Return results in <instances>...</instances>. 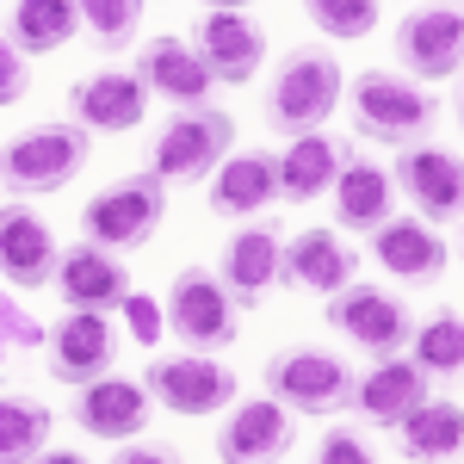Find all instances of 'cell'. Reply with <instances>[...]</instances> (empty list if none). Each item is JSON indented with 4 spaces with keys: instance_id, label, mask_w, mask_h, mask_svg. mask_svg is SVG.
I'll return each mask as SVG.
<instances>
[{
    "instance_id": "cell-1",
    "label": "cell",
    "mask_w": 464,
    "mask_h": 464,
    "mask_svg": "<svg viewBox=\"0 0 464 464\" xmlns=\"http://www.w3.org/2000/svg\"><path fill=\"white\" fill-rule=\"evenodd\" d=\"M440 124V100L415 74H391V69H365L353 81V130L378 149H415L433 137Z\"/></svg>"
},
{
    "instance_id": "cell-2",
    "label": "cell",
    "mask_w": 464,
    "mask_h": 464,
    "mask_svg": "<svg viewBox=\"0 0 464 464\" xmlns=\"http://www.w3.org/2000/svg\"><path fill=\"white\" fill-rule=\"evenodd\" d=\"M93 155V130L87 124H32L19 130L6 155H0V179H6V198H44V192H63Z\"/></svg>"
},
{
    "instance_id": "cell-3",
    "label": "cell",
    "mask_w": 464,
    "mask_h": 464,
    "mask_svg": "<svg viewBox=\"0 0 464 464\" xmlns=\"http://www.w3.org/2000/svg\"><path fill=\"white\" fill-rule=\"evenodd\" d=\"M334 106H341V63H334V50H316V44L291 50L273 69V81H266V124L279 137L316 130Z\"/></svg>"
},
{
    "instance_id": "cell-4",
    "label": "cell",
    "mask_w": 464,
    "mask_h": 464,
    "mask_svg": "<svg viewBox=\"0 0 464 464\" xmlns=\"http://www.w3.org/2000/svg\"><path fill=\"white\" fill-rule=\"evenodd\" d=\"M161 217H168V179L149 168V174H124L111 186H100L81 205V236L124 254V248H143L149 236L161 229Z\"/></svg>"
},
{
    "instance_id": "cell-5",
    "label": "cell",
    "mask_w": 464,
    "mask_h": 464,
    "mask_svg": "<svg viewBox=\"0 0 464 464\" xmlns=\"http://www.w3.org/2000/svg\"><path fill=\"white\" fill-rule=\"evenodd\" d=\"M168 328H174L179 347H198V353L236 347V334H242V304H236V291L223 285V273L186 266L174 285H168Z\"/></svg>"
},
{
    "instance_id": "cell-6",
    "label": "cell",
    "mask_w": 464,
    "mask_h": 464,
    "mask_svg": "<svg viewBox=\"0 0 464 464\" xmlns=\"http://www.w3.org/2000/svg\"><path fill=\"white\" fill-rule=\"evenodd\" d=\"M260 384H266V396H279L297 415H334V409L353 402V372H347V359L322 353V347H279V353L266 359Z\"/></svg>"
},
{
    "instance_id": "cell-7",
    "label": "cell",
    "mask_w": 464,
    "mask_h": 464,
    "mask_svg": "<svg viewBox=\"0 0 464 464\" xmlns=\"http://www.w3.org/2000/svg\"><path fill=\"white\" fill-rule=\"evenodd\" d=\"M236 149V118L223 106H186L168 118V130L149 149V168L161 179H205Z\"/></svg>"
},
{
    "instance_id": "cell-8",
    "label": "cell",
    "mask_w": 464,
    "mask_h": 464,
    "mask_svg": "<svg viewBox=\"0 0 464 464\" xmlns=\"http://www.w3.org/2000/svg\"><path fill=\"white\" fill-rule=\"evenodd\" d=\"M328 322H334V334H347L372 359H396V353H409V341H415L409 304L384 285H365V279H353V285H341L328 297Z\"/></svg>"
},
{
    "instance_id": "cell-9",
    "label": "cell",
    "mask_w": 464,
    "mask_h": 464,
    "mask_svg": "<svg viewBox=\"0 0 464 464\" xmlns=\"http://www.w3.org/2000/svg\"><path fill=\"white\" fill-rule=\"evenodd\" d=\"M149 396L161 402V409H174V415H217V409H229L236 402V372L211 353H155L143 372Z\"/></svg>"
},
{
    "instance_id": "cell-10",
    "label": "cell",
    "mask_w": 464,
    "mask_h": 464,
    "mask_svg": "<svg viewBox=\"0 0 464 464\" xmlns=\"http://www.w3.org/2000/svg\"><path fill=\"white\" fill-rule=\"evenodd\" d=\"M396 63L415 81H452L464 69V6L459 0H433L415 6L396 25Z\"/></svg>"
},
{
    "instance_id": "cell-11",
    "label": "cell",
    "mask_w": 464,
    "mask_h": 464,
    "mask_svg": "<svg viewBox=\"0 0 464 464\" xmlns=\"http://www.w3.org/2000/svg\"><path fill=\"white\" fill-rule=\"evenodd\" d=\"M391 174H396V192L415 198V217H428L433 229L464 217V155H452L440 143H415V149H396Z\"/></svg>"
},
{
    "instance_id": "cell-12",
    "label": "cell",
    "mask_w": 464,
    "mask_h": 464,
    "mask_svg": "<svg viewBox=\"0 0 464 464\" xmlns=\"http://www.w3.org/2000/svg\"><path fill=\"white\" fill-rule=\"evenodd\" d=\"M111 359H118V341H111V316L106 310H63L56 328H50V341H44V365H50V378L56 384H93V378H106Z\"/></svg>"
},
{
    "instance_id": "cell-13",
    "label": "cell",
    "mask_w": 464,
    "mask_h": 464,
    "mask_svg": "<svg viewBox=\"0 0 464 464\" xmlns=\"http://www.w3.org/2000/svg\"><path fill=\"white\" fill-rule=\"evenodd\" d=\"M192 50L205 56V69L223 81V87H242L254 81V69L266 63V37L242 6H205L192 19Z\"/></svg>"
},
{
    "instance_id": "cell-14",
    "label": "cell",
    "mask_w": 464,
    "mask_h": 464,
    "mask_svg": "<svg viewBox=\"0 0 464 464\" xmlns=\"http://www.w3.org/2000/svg\"><path fill=\"white\" fill-rule=\"evenodd\" d=\"M137 74H143L149 100H168L174 111L217 106V74L192 50V37H149L143 50H137Z\"/></svg>"
},
{
    "instance_id": "cell-15",
    "label": "cell",
    "mask_w": 464,
    "mask_h": 464,
    "mask_svg": "<svg viewBox=\"0 0 464 464\" xmlns=\"http://www.w3.org/2000/svg\"><path fill=\"white\" fill-rule=\"evenodd\" d=\"M297 409H285L279 396H254V402H236L229 421L217 433V459L223 464H266V459H285L297 446Z\"/></svg>"
},
{
    "instance_id": "cell-16",
    "label": "cell",
    "mask_w": 464,
    "mask_h": 464,
    "mask_svg": "<svg viewBox=\"0 0 464 464\" xmlns=\"http://www.w3.org/2000/svg\"><path fill=\"white\" fill-rule=\"evenodd\" d=\"M433 396V378L415 365V353H396V359H378L365 378H353V402L372 428H402L421 402Z\"/></svg>"
},
{
    "instance_id": "cell-17",
    "label": "cell",
    "mask_w": 464,
    "mask_h": 464,
    "mask_svg": "<svg viewBox=\"0 0 464 464\" xmlns=\"http://www.w3.org/2000/svg\"><path fill=\"white\" fill-rule=\"evenodd\" d=\"M56 297H63V310H106L111 316L130 304V273L111 248L81 236V248H69L56 266Z\"/></svg>"
},
{
    "instance_id": "cell-18",
    "label": "cell",
    "mask_w": 464,
    "mask_h": 464,
    "mask_svg": "<svg viewBox=\"0 0 464 464\" xmlns=\"http://www.w3.org/2000/svg\"><path fill=\"white\" fill-rule=\"evenodd\" d=\"M149 384H130V378H93V384H81L69 396V415L81 433H93V440H137L149 428Z\"/></svg>"
},
{
    "instance_id": "cell-19",
    "label": "cell",
    "mask_w": 464,
    "mask_h": 464,
    "mask_svg": "<svg viewBox=\"0 0 464 464\" xmlns=\"http://www.w3.org/2000/svg\"><path fill=\"white\" fill-rule=\"evenodd\" d=\"M143 111H149V87L137 69H93L69 93V118L87 130H137Z\"/></svg>"
},
{
    "instance_id": "cell-20",
    "label": "cell",
    "mask_w": 464,
    "mask_h": 464,
    "mask_svg": "<svg viewBox=\"0 0 464 464\" xmlns=\"http://www.w3.org/2000/svg\"><path fill=\"white\" fill-rule=\"evenodd\" d=\"M56 266H63V254H56L50 223L13 198V205L0 211V273H6V285L13 291L56 285Z\"/></svg>"
},
{
    "instance_id": "cell-21",
    "label": "cell",
    "mask_w": 464,
    "mask_h": 464,
    "mask_svg": "<svg viewBox=\"0 0 464 464\" xmlns=\"http://www.w3.org/2000/svg\"><path fill=\"white\" fill-rule=\"evenodd\" d=\"M372 260L391 273L396 285H440L446 273V242L428 217H391L384 229H372Z\"/></svg>"
},
{
    "instance_id": "cell-22",
    "label": "cell",
    "mask_w": 464,
    "mask_h": 464,
    "mask_svg": "<svg viewBox=\"0 0 464 464\" xmlns=\"http://www.w3.org/2000/svg\"><path fill=\"white\" fill-rule=\"evenodd\" d=\"M217 273H223V285L236 291V304H242V310L266 304V291L285 285V236H279L273 223H254V229H242V236L223 248Z\"/></svg>"
},
{
    "instance_id": "cell-23",
    "label": "cell",
    "mask_w": 464,
    "mask_h": 464,
    "mask_svg": "<svg viewBox=\"0 0 464 464\" xmlns=\"http://www.w3.org/2000/svg\"><path fill=\"white\" fill-rule=\"evenodd\" d=\"M391 217H396V174L378 168V161H365V155H347V168L334 179V223L372 236Z\"/></svg>"
},
{
    "instance_id": "cell-24",
    "label": "cell",
    "mask_w": 464,
    "mask_h": 464,
    "mask_svg": "<svg viewBox=\"0 0 464 464\" xmlns=\"http://www.w3.org/2000/svg\"><path fill=\"white\" fill-rule=\"evenodd\" d=\"M359 254L341 242V229H304L285 242V285L291 291H316V297H334L341 285H353Z\"/></svg>"
},
{
    "instance_id": "cell-25",
    "label": "cell",
    "mask_w": 464,
    "mask_h": 464,
    "mask_svg": "<svg viewBox=\"0 0 464 464\" xmlns=\"http://www.w3.org/2000/svg\"><path fill=\"white\" fill-rule=\"evenodd\" d=\"M341 168H347V143L341 137H322V130H304L279 155V198L285 205H310L322 192H334Z\"/></svg>"
},
{
    "instance_id": "cell-26",
    "label": "cell",
    "mask_w": 464,
    "mask_h": 464,
    "mask_svg": "<svg viewBox=\"0 0 464 464\" xmlns=\"http://www.w3.org/2000/svg\"><path fill=\"white\" fill-rule=\"evenodd\" d=\"M266 198H279V155H260V149L229 155L217 186H211V211L236 223V217L266 211Z\"/></svg>"
},
{
    "instance_id": "cell-27",
    "label": "cell",
    "mask_w": 464,
    "mask_h": 464,
    "mask_svg": "<svg viewBox=\"0 0 464 464\" xmlns=\"http://www.w3.org/2000/svg\"><path fill=\"white\" fill-rule=\"evenodd\" d=\"M402 459L409 464H433V459H459L464 452V409L446 396H428L409 421H402Z\"/></svg>"
},
{
    "instance_id": "cell-28",
    "label": "cell",
    "mask_w": 464,
    "mask_h": 464,
    "mask_svg": "<svg viewBox=\"0 0 464 464\" xmlns=\"http://www.w3.org/2000/svg\"><path fill=\"white\" fill-rule=\"evenodd\" d=\"M74 25H87V19H81V0H13V13H6V37H13L25 56L63 50L74 37Z\"/></svg>"
},
{
    "instance_id": "cell-29",
    "label": "cell",
    "mask_w": 464,
    "mask_h": 464,
    "mask_svg": "<svg viewBox=\"0 0 464 464\" xmlns=\"http://www.w3.org/2000/svg\"><path fill=\"white\" fill-rule=\"evenodd\" d=\"M409 353H415V365L428 372L433 384H459V378H464V316L452 310V304L428 310V316L415 322Z\"/></svg>"
},
{
    "instance_id": "cell-30",
    "label": "cell",
    "mask_w": 464,
    "mask_h": 464,
    "mask_svg": "<svg viewBox=\"0 0 464 464\" xmlns=\"http://www.w3.org/2000/svg\"><path fill=\"white\" fill-rule=\"evenodd\" d=\"M44 440H50V409L25 396H0V459H44Z\"/></svg>"
},
{
    "instance_id": "cell-31",
    "label": "cell",
    "mask_w": 464,
    "mask_h": 464,
    "mask_svg": "<svg viewBox=\"0 0 464 464\" xmlns=\"http://www.w3.org/2000/svg\"><path fill=\"white\" fill-rule=\"evenodd\" d=\"M143 6L149 0H81V19L100 50H130V37L143 25Z\"/></svg>"
},
{
    "instance_id": "cell-32",
    "label": "cell",
    "mask_w": 464,
    "mask_h": 464,
    "mask_svg": "<svg viewBox=\"0 0 464 464\" xmlns=\"http://www.w3.org/2000/svg\"><path fill=\"white\" fill-rule=\"evenodd\" d=\"M304 13L316 19V32L341 37V44H353L378 25V0H304Z\"/></svg>"
},
{
    "instance_id": "cell-33",
    "label": "cell",
    "mask_w": 464,
    "mask_h": 464,
    "mask_svg": "<svg viewBox=\"0 0 464 464\" xmlns=\"http://www.w3.org/2000/svg\"><path fill=\"white\" fill-rule=\"evenodd\" d=\"M0 328H6V347H44V341H50V328H37V322L25 316L13 297L0 304Z\"/></svg>"
},
{
    "instance_id": "cell-34",
    "label": "cell",
    "mask_w": 464,
    "mask_h": 464,
    "mask_svg": "<svg viewBox=\"0 0 464 464\" xmlns=\"http://www.w3.org/2000/svg\"><path fill=\"white\" fill-rule=\"evenodd\" d=\"M25 87H32V74H25V50H19V44L6 37V44H0V100L13 106V100H19Z\"/></svg>"
},
{
    "instance_id": "cell-35",
    "label": "cell",
    "mask_w": 464,
    "mask_h": 464,
    "mask_svg": "<svg viewBox=\"0 0 464 464\" xmlns=\"http://www.w3.org/2000/svg\"><path fill=\"white\" fill-rule=\"evenodd\" d=\"M316 459L322 464H372V446H365L359 433H328L316 446Z\"/></svg>"
},
{
    "instance_id": "cell-36",
    "label": "cell",
    "mask_w": 464,
    "mask_h": 464,
    "mask_svg": "<svg viewBox=\"0 0 464 464\" xmlns=\"http://www.w3.org/2000/svg\"><path fill=\"white\" fill-rule=\"evenodd\" d=\"M124 316H130V328H137L143 341H155V334H161V310H155L149 297H137V291H130V304H124Z\"/></svg>"
},
{
    "instance_id": "cell-37",
    "label": "cell",
    "mask_w": 464,
    "mask_h": 464,
    "mask_svg": "<svg viewBox=\"0 0 464 464\" xmlns=\"http://www.w3.org/2000/svg\"><path fill=\"white\" fill-rule=\"evenodd\" d=\"M118 464H174V452H161V446H118Z\"/></svg>"
},
{
    "instance_id": "cell-38",
    "label": "cell",
    "mask_w": 464,
    "mask_h": 464,
    "mask_svg": "<svg viewBox=\"0 0 464 464\" xmlns=\"http://www.w3.org/2000/svg\"><path fill=\"white\" fill-rule=\"evenodd\" d=\"M211 6H254V0H211Z\"/></svg>"
},
{
    "instance_id": "cell-39",
    "label": "cell",
    "mask_w": 464,
    "mask_h": 464,
    "mask_svg": "<svg viewBox=\"0 0 464 464\" xmlns=\"http://www.w3.org/2000/svg\"><path fill=\"white\" fill-rule=\"evenodd\" d=\"M459 124H464V93H459Z\"/></svg>"
}]
</instances>
